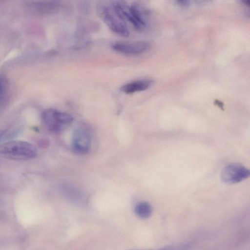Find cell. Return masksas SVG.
<instances>
[{
  "label": "cell",
  "instance_id": "cell-14",
  "mask_svg": "<svg viewBox=\"0 0 250 250\" xmlns=\"http://www.w3.org/2000/svg\"><path fill=\"white\" fill-rule=\"evenodd\" d=\"M216 104H217V105H218V106L220 107H223V104L222 103H220V101H217L216 102Z\"/></svg>",
  "mask_w": 250,
  "mask_h": 250
},
{
  "label": "cell",
  "instance_id": "cell-7",
  "mask_svg": "<svg viewBox=\"0 0 250 250\" xmlns=\"http://www.w3.org/2000/svg\"><path fill=\"white\" fill-rule=\"evenodd\" d=\"M153 81L149 79L137 80L126 83L120 87V90L127 94L146 90L150 87Z\"/></svg>",
  "mask_w": 250,
  "mask_h": 250
},
{
  "label": "cell",
  "instance_id": "cell-2",
  "mask_svg": "<svg viewBox=\"0 0 250 250\" xmlns=\"http://www.w3.org/2000/svg\"><path fill=\"white\" fill-rule=\"evenodd\" d=\"M42 118L48 129L55 132L62 130L73 120V117L69 113L53 108L44 110L42 114Z\"/></svg>",
  "mask_w": 250,
  "mask_h": 250
},
{
  "label": "cell",
  "instance_id": "cell-5",
  "mask_svg": "<svg viewBox=\"0 0 250 250\" xmlns=\"http://www.w3.org/2000/svg\"><path fill=\"white\" fill-rule=\"evenodd\" d=\"M149 44L144 41L134 42H117L112 45L113 49L119 53L129 55L142 54L146 51Z\"/></svg>",
  "mask_w": 250,
  "mask_h": 250
},
{
  "label": "cell",
  "instance_id": "cell-12",
  "mask_svg": "<svg viewBox=\"0 0 250 250\" xmlns=\"http://www.w3.org/2000/svg\"><path fill=\"white\" fill-rule=\"evenodd\" d=\"M239 0L245 5H247L248 6L250 5V0Z\"/></svg>",
  "mask_w": 250,
  "mask_h": 250
},
{
  "label": "cell",
  "instance_id": "cell-4",
  "mask_svg": "<svg viewBox=\"0 0 250 250\" xmlns=\"http://www.w3.org/2000/svg\"><path fill=\"white\" fill-rule=\"evenodd\" d=\"M250 176V170L239 163H232L226 166L221 172V179L227 184L239 183L247 179Z\"/></svg>",
  "mask_w": 250,
  "mask_h": 250
},
{
  "label": "cell",
  "instance_id": "cell-11",
  "mask_svg": "<svg viewBox=\"0 0 250 250\" xmlns=\"http://www.w3.org/2000/svg\"><path fill=\"white\" fill-rule=\"evenodd\" d=\"M178 1L181 5L187 6L189 3L190 0H178Z\"/></svg>",
  "mask_w": 250,
  "mask_h": 250
},
{
  "label": "cell",
  "instance_id": "cell-6",
  "mask_svg": "<svg viewBox=\"0 0 250 250\" xmlns=\"http://www.w3.org/2000/svg\"><path fill=\"white\" fill-rule=\"evenodd\" d=\"M72 145L78 152L82 153L87 152L91 146L90 135L84 130H76L73 135Z\"/></svg>",
  "mask_w": 250,
  "mask_h": 250
},
{
  "label": "cell",
  "instance_id": "cell-9",
  "mask_svg": "<svg viewBox=\"0 0 250 250\" xmlns=\"http://www.w3.org/2000/svg\"><path fill=\"white\" fill-rule=\"evenodd\" d=\"M19 130L17 129H7L0 130V143L10 141L16 137L19 134Z\"/></svg>",
  "mask_w": 250,
  "mask_h": 250
},
{
  "label": "cell",
  "instance_id": "cell-1",
  "mask_svg": "<svg viewBox=\"0 0 250 250\" xmlns=\"http://www.w3.org/2000/svg\"><path fill=\"white\" fill-rule=\"evenodd\" d=\"M37 155L36 147L26 141L10 140L0 144V156L5 159L26 160L34 159Z\"/></svg>",
  "mask_w": 250,
  "mask_h": 250
},
{
  "label": "cell",
  "instance_id": "cell-3",
  "mask_svg": "<svg viewBox=\"0 0 250 250\" xmlns=\"http://www.w3.org/2000/svg\"><path fill=\"white\" fill-rule=\"evenodd\" d=\"M99 13L103 21L112 32L122 37H126L129 35V30L125 22L115 14L111 6H102Z\"/></svg>",
  "mask_w": 250,
  "mask_h": 250
},
{
  "label": "cell",
  "instance_id": "cell-13",
  "mask_svg": "<svg viewBox=\"0 0 250 250\" xmlns=\"http://www.w3.org/2000/svg\"><path fill=\"white\" fill-rule=\"evenodd\" d=\"M197 3H204L209 1L210 0H194Z\"/></svg>",
  "mask_w": 250,
  "mask_h": 250
},
{
  "label": "cell",
  "instance_id": "cell-10",
  "mask_svg": "<svg viewBox=\"0 0 250 250\" xmlns=\"http://www.w3.org/2000/svg\"><path fill=\"white\" fill-rule=\"evenodd\" d=\"M8 89V83L6 78L0 74V104H2L6 98Z\"/></svg>",
  "mask_w": 250,
  "mask_h": 250
},
{
  "label": "cell",
  "instance_id": "cell-8",
  "mask_svg": "<svg viewBox=\"0 0 250 250\" xmlns=\"http://www.w3.org/2000/svg\"><path fill=\"white\" fill-rule=\"evenodd\" d=\"M135 212L139 217L143 219L147 218L151 215L152 212V207L147 202H141L135 206Z\"/></svg>",
  "mask_w": 250,
  "mask_h": 250
}]
</instances>
